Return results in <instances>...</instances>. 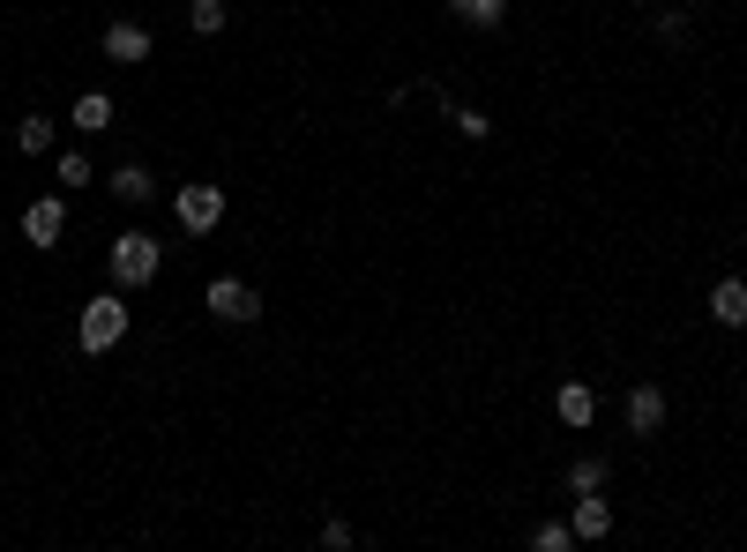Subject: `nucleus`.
<instances>
[{"instance_id":"f257e3e1","label":"nucleus","mask_w":747,"mask_h":552,"mask_svg":"<svg viewBox=\"0 0 747 552\" xmlns=\"http://www.w3.org/2000/svg\"><path fill=\"white\" fill-rule=\"evenodd\" d=\"M157 269H165V254H157L150 232H120V240H113V284H120V291H143Z\"/></svg>"},{"instance_id":"f03ea898","label":"nucleus","mask_w":747,"mask_h":552,"mask_svg":"<svg viewBox=\"0 0 747 552\" xmlns=\"http://www.w3.org/2000/svg\"><path fill=\"white\" fill-rule=\"evenodd\" d=\"M120 337H127V299H120V291L91 299V307H83V321H75V343H83V351H113Z\"/></svg>"},{"instance_id":"7ed1b4c3","label":"nucleus","mask_w":747,"mask_h":552,"mask_svg":"<svg viewBox=\"0 0 747 552\" xmlns=\"http://www.w3.org/2000/svg\"><path fill=\"white\" fill-rule=\"evenodd\" d=\"M172 216H180V232H187V240L218 232V224H224V187H210V180L180 187V194H172Z\"/></svg>"},{"instance_id":"20e7f679","label":"nucleus","mask_w":747,"mask_h":552,"mask_svg":"<svg viewBox=\"0 0 747 552\" xmlns=\"http://www.w3.org/2000/svg\"><path fill=\"white\" fill-rule=\"evenodd\" d=\"M568 530H576V545L613 538V500H606V486H598V492H576V516H568Z\"/></svg>"},{"instance_id":"39448f33","label":"nucleus","mask_w":747,"mask_h":552,"mask_svg":"<svg viewBox=\"0 0 747 552\" xmlns=\"http://www.w3.org/2000/svg\"><path fill=\"white\" fill-rule=\"evenodd\" d=\"M210 314L218 321H262V299H254V284H240V276H218L210 284Z\"/></svg>"},{"instance_id":"423d86ee","label":"nucleus","mask_w":747,"mask_h":552,"mask_svg":"<svg viewBox=\"0 0 747 552\" xmlns=\"http://www.w3.org/2000/svg\"><path fill=\"white\" fill-rule=\"evenodd\" d=\"M657 426H665V389H651V381H643V389H628V433H635V440H651Z\"/></svg>"},{"instance_id":"0eeeda50","label":"nucleus","mask_w":747,"mask_h":552,"mask_svg":"<svg viewBox=\"0 0 747 552\" xmlns=\"http://www.w3.org/2000/svg\"><path fill=\"white\" fill-rule=\"evenodd\" d=\"M105 61H120V67L150 61V31L143 23H105Z\"/></svg>"},{"instance_id":"6e6552de","label":"nucleus","mask_w":747,"mask_h":552,"mask_svg":"<svg viewBox=\"0 0 747 552\" xmlns=\"http://www.w3.org/2000/svg\"><path fill=\"white\" fill-rule=\"evenodd\" d=\"M711 321L747 329V284H740V276H717V284H711Z\"/></svg>"},{"instance_id":"1a4fd4ad","label":"nucleus","mask_w":747,"mask_h":552,"mask_svg":"<svg viewBox=\"0 0 747 552\" xmlns=\"http://www.w3.org/2000/svg\"><path fill=\"white\" fill-rule=\"evenodd\" d=\"M61 224H67V202H31V210H23V240L53 246V240H61Z\"/></svg>"},{"instance_id":"9d476101","label":"nucleus","mask_w":747,"mask_h":552,"mask_svg":"<svg viewBox=\"0 0 747 552\" xmlns=\"http://www.w3.org/2000/svg\"><path fill=\"white\" fill-rule=\"evenodd\" d=\"M554 411H560V426H591V418H598V396L583 389V381H560V389H554Z\"/></svg>"},{"instance_id":"9b49d317","label":"nucleus","mask_w":747,"mask_h":552,"mask_svg":"<svg viewBox=\"0 0 747 552\" xmlns=\"http://www.w3.org/2000/svg\"><path fill=\"white\" fill-rule=\"evenodd\" d=\"M449 15L471 23V31H494L501 15H508V0H449Z\"/></svg>"},{"instance_id":"f8f14e48","label":"nucleus","mask_w":747,"mask_h":552,"mask_svg":"<svg viewBox=\"0 0 747 552\" xmlns=\"http://www.w3.org/2000/svg\"><path fill=\"white\" fill-rule=\"evenodd\" d=\"M75 127H83V135L113 127V97H105V91H83V97H75Z\"/></svg>"},{"instance_id":"ddd939ff","label":"nucleus","mask_w":747,"mask_h":552,"mask_svg":"<svg viewBox=\"0 0 747 552\" xmlns=\"http://www.w3.org/2000/svg\"><path fill=\"white\" fill-rule=\"evenodd\" d=\"M15 150H23V157H45V150H53V120H45V113H31V120L15 127Z\"/></svg>"},{"instance_id":"4468645a","label":"nucleus","mask_w":747,"mask_h":552,"mask_svg":"<svg viewBox=\"0 0 747 552\" xmlns=\"http://www.w3.org/2000/svg\"><path fill=\"white\" fill-rule=\"evenodd\" d=\"M224 23H232V15H224V0H194V8H187V31H194V38H218Z\"/></svg>"},{"instance_id":"2eb2a0df","label":"nucleus","mask_w":747,"mask_h":552,"mask_svg":"<svg viewBox=\"0 0 747 552\" xmlns=\"http://www.w3.org/2000/svg\"><path fill=\"white\" fill-rule=\"evenodd\" d=\"M606 486V456H576L568 463V492H598Z\"/></svg>"},{"instance_id":"dca6fc26","label":"nucleus","mask_w":747,"mask_h":552,"mask_svg":"<svg viewBox=\"0 0 747 552\" xmlns=\"http://www.w3.org/2000/svg\"><path fill=\"white\" fill-rule=\"evenodd\" d=\"M113 194H120V202H150V172H143V164H120V172H113Z\"/></svg>"},{"instance_id":"f3484780","label":"nucleus","mask_w":747,"mask_h":552,"mask_svg":"<svg viewBox=\"0 0 747 552\" xmlns=\"http://www.w3.org/2000/svg\"><path fill=\"white\" fill-rule=\"evenodd\" d=\"M530 545H538V552H568V545H576V530H568V522H538Z\"/></svg>"},{"instance_id":"a211bd4d","label":"nucleus","mask_w":747,"mask_h":552,"mask_svg":"<svg viewBox=\"0 0 747 552\" xmlns=\"http://www.w3.org/2000/svg\"><path fill=\"white\" fill-rule=\"evenodd\" d=\"M449 113H456V127H464L471 142H478V135H494V120H486V113H478V105H449Z\"/></svg>"},{"instance_id":"6ab92c4d","label":"nucleus","mask_w":747,"mask_h":552,"mask_svg":"<svg viewBox=\"0 0 747 552\" xmlns=\"http://www.w3.org/2000/svg\"><path fill=\"white\" fill-rule=\"evenodd\" d=\"M651 38H657V45H673V53H681V45H687V23H681V15H657V23H651Z\"/></svg>"},{"instance_id":"aec40b11","label":"nucleus","mask_w":747,"mask_h":552,"mask_svg":"<svg viewBox=\"0 0 747 552\" xmlns=\"http://www.w3.org/2000/svg\"><path fill=\"white\" fill-rule=\"evenodd\" d=\"M61 187H91V157H83V150L61 157Z\"/></svg>"}]
</instances>
